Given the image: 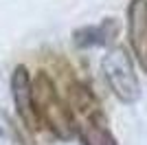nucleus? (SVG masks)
<instances>
[{
  "label": "nucleus",
  "mask_w": 147,
  "mask_h": 145,
  "mask_svg": "<svg viewBox=\"0 0 147 145\" xmlns=\"http://www.w3.org/2000/svg\"><path fill=\"white\" fill-rule=\"evenodd\" d=\"M33 90V108L40 125H46L59 141H70L75 136V117L66 99L57 92L53 79L46 70H40L31 79Z\"/></svg>",
  "instance_id": "nucleus-1"
},
{
  "label": "nucleus",
  "mask_w": 147,
  "mask_h": 145,
  "mask_svg": "<svg viewBox=\"0 0 147 145\" xmlns=\"http://www.w3.org/2000/svg\"><path fill=\"white\" fill-rule=\"evenodd\" d=\"M101 70L112 95L125 106H134L141 99V81L136 75L132 55L125 46H112L101 60Z\"/></svg>",
  "instance_id": "nucleus-2"
},
{
  "label": "nucleus",
  "mask_w": 147,
  "mask_h": 145,
  "mask_svg": "<svg viewBox=\"0 0 147 145\" xmlns=\"http://www.w3.org/2000/svg\"><path fill=\"white\" fill-rule=\"evenodd\" d=\"M31 72L24 64H18L11 72V97L13 106L18 110V117L22 119L31 132L40 130V121L35 117V108H33V90H31Z\"/></svg>",
  "instance_id": "nucleus-3"
},
{
  "label": "nucleus",
  "mask_w": 147,
  "mask_h": 145,
  "mask_svg": "<svg viewBox=\"0 0 147 145\" xmlns=\"http://www.w3.org/2000/svg\"><path fill=\"white\" fill-rule=\"evenodd\" d=\"M75 136H79L81 145H119L101 108L75 119Z\"/></svg>",
  "instance_id": "nucleus-4"
},
{
  "label": "nucleus",
  "mask_w": 147,
  "mask_h": 145,
  "mask_svg": "<svg viewBox=\"0 0 147 145\" xmlns=\"http://www.w3.org/2000/svg\"><path fill=\"white\" fill-rule=\"evenodd\" d=\"M127 37L136 62L147 72V0H132L127 5Z\"/></svg>",
  "instance_id": "nucleus-5"
},
{
  "label": "nucleus",
  "mask_w": 147,
  "mask_h": 145,
  "mask_svg": "<svg viewBox=\"0 0 147 145\" xmlns=\"http://www.w3.org/2000/svg\"><path fill=\"white\" fill-rule=\"evenodd\" d=\"M121 24L117 18H103L97 24H86L75 29L73 33V44L81 51L86 48H99V46H112L114 40L119 37Z\"/></svg>",
  "instance_id": "nucleus-6"
},
{
  "label": "nucleus",
  "mask_w": 147,
  "mask_h": 145,
  "mask_svg": "<svg viewBox=\"0 0 147 145\" xmlns=\"http://www.w3.org/2000/svg\"><path fill=\"white\" fill-rule=\"evenodd\" d=\"M0 145H26L11 117L0 108Z\"/></svg>",
  "instance_id": "nucleus-7"
}]
</instances>
